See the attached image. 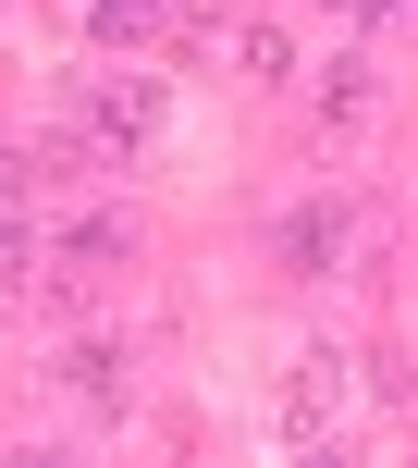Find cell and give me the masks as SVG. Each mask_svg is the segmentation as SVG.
<instances>
[{
	"instance_id": "6da1fadb",
	"label": "cell",
	"mask_w": 418,
	"mask_h": 468,
	"mask_svg": "<svg viewBox=\"0 0 418 468\" xmlns=\"http://www.w3.org/2000/svg\"><path fill=\"white\" fill-rule=\"evenodd\" d=\"M148 123H161V87H148V74H136V87H99V136H148Z\"/></svg>"
},
{
	"instance_id": "7a4b0ae2",
	"label": "cell",
	"mask_w": 418,
	"mask_h": 468,
	"mask_svg": "<svg viewBox=\"0 0 418 468\" xmlns=\"http://www.w3.org/2000/svg\"><path fill=\"white\" fill-rule=\"evenodd\" d=\"M332 247H345V210H296L283 222V259H296V271H320Z\"/></svg>"
},
{
	"instance_id": "3957f363",
	"label": "cell",
	"mask_w": 418,
	"mask_h": 468,
	"mask_svg": "<svg viewBox=\"0 0 418 468\" xmlns=\"http://www.w3.org/2000/svg\"><path fill=\"white\" fill-rule=\"evenodd\" d=\"M161 13H172V0H99V13H87V25H99V37H111V49H123V37H161Z\"/></svg>"
},
{
	"instance_id": "277c9868",
	"label": "cell",
	"mask_w": 418,
	"mask_h": 468,
	"mask_svg": "<svg viewBox=\"0 0 418 468\" xmlns=\"http://www.w3.org/2000/svg\"><path fill=\"white\" fill-rule=\"evenodd\" d=\"M37 186V161H25V148H0V197H25Z\"/></svg>"
},
{
	"instance_id": "5b68a950",
	"label": "cell",
	"mask_w": 418,
	"mask_h": 468,
	"mask_svg": "<svg viewBox=\"0 0 418 468\" xmlns=\"http://www.w3.org/2000/svg\"><path fill=\"white\" fill-rule=\"evenodd\" d=\"M332 13H381V0H332Z\"/></svg>"
},
{
	"instance_id": "8992f818",
	"label": "cell",
	"mask_w": 418,
	"mask_h": 468,
	"mask_svg": "<svg viewBox=\"0 0 418 468\" xmlns=\"http://www.w3.org/2000/svg\"><path fill=\"white\" fill-rule=\"evenodd\" d=\"M406 25H418V0H406Z\"/></svg>"
}]
</instances>
